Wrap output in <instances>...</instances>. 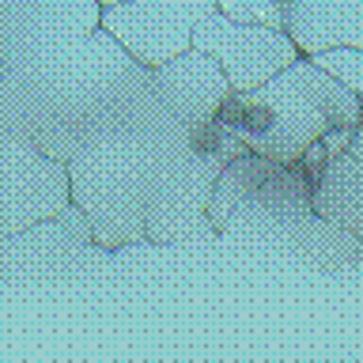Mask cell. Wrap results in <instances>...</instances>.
I'll list each match as a JSON object with an SVG mask.
<instances>
[{
	"mask_svg": "<svg viewBox=\"0 0 363 363\" xmlns=\"http://www.w3.org/2000/svg\"><path fill=\"white\" fill-rule=\"evenodd\" d=\"M163 106L152 68L106 27L34 65L0 72V129L27 136L65 163Z\"/></svg>",
	"mask_w": 363,
	"mask_h": 363,
	"instance_id": "cell-1",
	"label": "cell"
},
{
	"mask_svg": "<svg viewBox=\"0 0 363 363\" xmlns=\"http://www.w3.org/2000/svg\"><path fill=\"white\" fill-rule=\"evenodd\" d=\"M193 152L189 121L163 106L68 159L72 201L91 216L99 242L106 250L144 246L147 216Z\"/></svg>",
	"mask_w": 363,
	"mask_h": 363,
	"instance_id": "cell-2",
	"label": "cell"
},
{
	"mask_svg": "<svg viewBox=\"0 0 363 363\" xmlns=\"http://www.w3.org/2000/svg\"><path fill=\"white\" fill-rule=\"evenodd\" d=\"M220 121L242 136L250 152L306 167L318 178L329 159L352 144L363 121V99L303 53L269 84L231 91Z\"/></svg>",
	"mask_w": 363,
	"mask_h": 363,
	"instance_id": "cell-3",
	"label": "cell"
},
{
	"mask_svg": "<svg viewBox=\"0 0 363 363\" xmlns=\"http://www.w3.org/2000/svg\"><path fill=\"white\" fill-rule=\"evenodd\" d=\"M306 208H314L311 170L295 163H277V159L246 147L242 155L223 167L208 216L223 238H250L261 223Z\"/></svg>",
	"mask_w": 363,
	"mask_h": 363,
	"instance_id": "cell-4",
	"label": "cell"
},
{
	"mask_svg": "<svg viewBox=\"0 0 363 363\" xmlns=\"http://www.w3.org/2000/svg\"><path fill=\"white\" fill-rule=\"evenodd\" d=\"M72 204V170L27 136L0 129V235L53 220Z\"/></svg>",
	"mask_w": 363,
	"mask_h": 363,
	"instance_id": "cell-5",
	"label": "cell"
},
{
	"mask_svg": "<svg viewBox=\"0 0 363 363\" xmlns=\"http://www.w3.org/2000/svg\"><path fill=\"white\" fill-rule=\"evenodd\" d=\"M113 257H118V250H106L95 238L76 235L61 216L30 223L16 235H0V280L8 288L87 280L106 269Z\"/></svg>",
	"mask_w": 363,
	"mask_h": 363,
	"instance_id": "cell-6",
	"label": "cell"
},
{
	"mask_svg": "<svg viewBox=\"0 0 363 363\" xmlns=\"http://www.w3.org/2000/svg\"><path fill=\"white\" fill-rule=\"evenodd\" d=\"M99 0H0V72L34 65L102 27Z\"/></svg>",
	"mask_w": 363,
	"mask_h": 363,
	"instance_id": "cell-7",
	"label": "cell"
},
{
	"mask_svg": "<svg viewBox=\"0 0 363 363\" xmlns=\"http://www.w3.org/2000/svg\"><path fill=\"white\" fill-rule=\"evenodd\" d=\"M193 45L212 53L223 65L235 91H254L261 84H269L277 72H284L288 65H295L303 57L291 30L257 27V23L231 19L223 11H212V16L201 19L197 34H193Z\"/></svg>",
	"mask_w": 363,
	"mask_h": 363,
	"instance_id": "cell-8",
	"label": "cell"
},
{
	"mask_svg": "<svg viewBox=\"0 0 363 363\" xmlns=\"http://www.w3.org/2000/svg\"><path fill=\"white\" fill-rule=\"evenodd\" d=\"M212 11H220V0H125L102 11V27L140 65L159 68L193 50V34Z\"/></svg>",
	"mask_w": 363,
	"mask_h": 363,
	"instance_id": "cell-9",
	"label": "cell"
},
{
	"mask_svg": "<svg viewBox=\"0 0 363 363\" xmlns=\"http://www.w3.org/2000/svg\"><path fill=\"white\" fill-rule=\"evenodd\" d=\"M250 238L261 246L284 250L318 272H348L363 265V235L325 220L318 208L277 216V220L261 223Z\"/></svg>",
	"mask_w": 363,
	"mask_h": 363,
	"instance_id": "cell-10",
	"label": "cell"
},
{
	"mask_svg": "<svg viewBox=\"0 0 363 363\" xmlns=\"http://www.w3.org/2000/svg\"><path fill=\"white\" fill-rule=\"evenodd\" d=\"M152 76H155V87L163 95V102L186 121L220 118L223 102L235 91L227 72H223V65L212 53L197 50V45L178 53V57H170L159 68H152Z\"/></svg>",
	"mask_w": 363,
	"mask_h": 363,
	"instance_id": "cell-11",
	"label": "cell"
},
{
	"mask_svg": "<svg viewBox=\"0 0 363 363\" xmlns=\"http://www.w3.org/2000/svg\"><path fill=\"white\" fill-rule=\"evenodd\" d=\"M288 30L303 53L340 42L363 45V0H295Z\"/></svg>",
	"mask_w": 363,
	"mask_h": 363,
	"instance_id": "cell-12",
	"label": "cell"
},
{
	"mask_svg": "<svg viewBox=\"0 0 363 363\" xmlns=\"http://www.w3.org/2000/svg\"><path fill=\"white\" fill-rule=\"evenodd\" d=\"M314 208L348 231L363 235V159L337 152L314 178Z\"/></svg>",
	"mask_w": 363,
	"mask_h": 363,
	"instance_id": "cell-13",
	"label": "cell"
},
{
	"mask_svg": "<svg viewBox=\"0 0 363 363\" xmlns=\"http://www.w3.org/2000/svg\"><path fill=\"white\" fill-rule=\"evenodd\" d=\"M314 65H322L333 79H340L348 91H356V95L363 99V45H325V50L318 53H306Z\"/></svg>",
	"mask_w": 363,
	"mask_h": 363,
	"instance_id": "cell-14",
	"label": "cell"
},
{
	"mask_svg": "<svg viewBox=\"0 0 363 363\" xmlns=\"http://www.w3.org/2000/svg\"><path fill=\"white\" fill-rule=\"evenodd\" d=\"M220 11L242 23H257V27L288 30L291 23V4H284V0H220Z\"/></svg>",
	"mask_w": 363,
	"mask_h": 363,
	"instance_id": "cell-15",
	"label": "cell"
},
{
	"mask_svg": "<svg viewBox=\"0 0 363 363\" xmlns=\"http://www.w3.org/2000/svg\"><path fill=\"white\" fill-rule=\"evenodd\" d=\"M348 152L363 159V121H359V129H356V136H352V144H348Z\"/></svg>",
	"mask_w": 363,
	"mask_h": 363,
	"instance_id": "cell-16",
	"label": "cell"
},
{
	"mask_svg": "<svg viewBox=\"0 0 363 363\" xmlns=\"http://www.w3.org/2000/svg\"><path fill=\"white\" fill-rule=\"evenodd\" d=\"M102 8H113V4H125V0H99Z\"/></svg>",
	"mask_w": 363,
	"mask_h": 363,
	"instance_id": "cell-17",
	"label": "cell"
},
{
	"mask_svg": "<svg viewBox=\"0 0 363 363\" xmlns=\"http://www.w3.org/2000/svg\"><path fill=\"white\" fill-rule=\"evenodd\" d=\"M284 4H291V8H295V0H284Z\"/></svg>",
	"mask_w": 363,
	"mask_h": 363,
	"instance_id": "cell-18",
	"label": "cell"
}]
</instances>
